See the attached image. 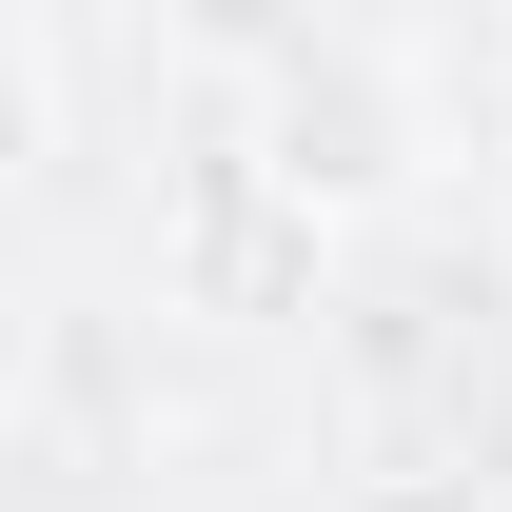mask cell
Wrapping results in <instances>:
<instances>
[{"mask_svg": "<svg viewBox=\"0 0 512 512\" xmlns=\"http://www.w3.org/2000/svg\"><path fill=\"white\" fill-rule=\"evenodd\" d=\"M237 158L296 197L316 237H355V217H394V197H414V158H434V99H414L394 60H355V40H296V60L256 79Z\"/></svg>", "mask_w": 512, "mask_h": 512, "instance_id": "cell-1", "label": "cell"}, {"mask_svg": "<svg viewBox=\"0 0 512 512\" xmlns=\"http://www.w3.org/2000/svg\"><path fill=\"white\" fill-rule=\"evenodd\" d=\"M158 40H178V60H217V79H276L296 40H316V0H158Z\"/></svg>", "mask_w": 512, "mask_h": 512, "instance_id": "cell-3", "label": "cell"}, {"mask_svg": "<svg viewBox=\"0 0 512 512\" xmlns=\"http://www.w3.org/2000/svg\"><path fill=\"white\" fill-rule=\"evenodd\" d=\"M60 138H79V79H60V40L0 0V197H40V178H60Z\"/></svg>", "mask_w": 512, "mask_h": 512, "instance_id": "cell-2", "label": "cell"}]
</instances>
